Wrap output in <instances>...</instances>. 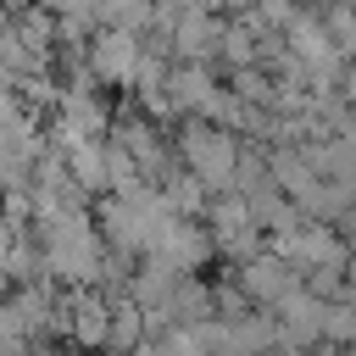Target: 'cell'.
<instances>
[{
    "label": "cell",
    "mask_w": 356,
    "mask_h": 356,
    "mask_svg": "<svg viewBox=\"0 0 356 356\" xmlns=\"http://www.w3.org/2000/svg\"><path fill=\"white\" fill-rule=\"evenodd\" d=\"M33 239H39V250H44V273H50L61 289L100 284V267H106V239H100V222L89 217V206H67V211L44 217Z\"/></svg>",
    "instance_id": "6da1fadb"
},
{
    "label": "cell",
    "mask_w": 356,
    "mask_h": 356,
    "mask_svg": "<svg viewBox=\"0 0 356 356\" xmlns=\"http://www.w3.org/2000/svg\"><path fill=\"white\" fill-rule=\"evenodd\" d=\"M167 217L172 211H167V200H161L156 184H139L134 195H100V206H95V222H100L106 250H117L128 261H139L156 245V234L167 228Z\"/></svg>",
    "instance_id": "7a4b0ae2"
},
{
    "label": "cell",
    "mask_w": 356,
    "mask_h": 356,
    "mask_svg": "<svg viewBox=\"0 0 356 356\" xmlns=\"http://www.w3.org/2000/svg\"><path fill=\"white\" fill-rule=\"evenodd\" d=\"M172 156L184 172H195L206 184V195H228L234 189V172H239V156H245V139L222 122H206V117H184L178 134H172Z\"/></svg>",
    "instance_id": "3957f363"
},
{
    "label": "cell",
    "mask_w": 356,
    "mask_h": 356,
    "mask_svg": "<svg viewBox=\"0 0 356 356\" xmlns=\"http://www.w3.org/2000/svg\"><path fill=\"white\" fill-rule=\"evenodd\" d=\"M111 100L100 95V83H95V72L83 67V61H72V72L61 78V95H56V106H50V145L56 150H67V145H78V139H106L111 134Z\"/></svg>",
    "instance_id": "277c9868"
},
{
    "label": "cell",
    "mask_w": 356,
    "mask_h": 356,
    "mask_svg": "<svg viewBox=\"0 0 356 356\" xmlns=\"http://www.w3.org/2000/svg\"><path fill=\"white\" fill-rule=\"evenodd\" d=\"M0 67L11 78L56 67V17L39 6H0Z\"/></svg>",
    "instance_id": "5b68a950"
},
{
    "label": "cell",
    "mask_w": 356,
    "mask_h": 356,
    "mask_svg": "<svg viewBox=\"0 0 356 356\" xmlns=\"http://www.w3.org/2000/svg\"><path fill=\"white\" fill-rule=\"evenodd\" d=\"M150 56V39L145 33H128V28H95V39L83 44V67L95 72L100 89H128L134 95V78Z\"/></svg>",
    "instance_id": "8992f818"
},
{
    "label": "cell",
    "mask_w": 356,
    "mask_h": 356,
    "mask_svg": "<svg viewBox=\"0 0 356 356\" xmlns=\"http://www.w3.org/2000/svg\"><path fill=\"white\" fill-rule=\"evenodd\" d=\"M117 150H128L134 156V167L145 172V184H156L178 156H172V134L156 122V117H145L139 106L134 111H122V117H111V134H106Z\"/></svg>",
    "instance_id": "52a82bcc"
},
{
    "label": "cell",
    "mask_w": 356,
    "mask_h": 356,
    "mask_svg": "<svg viewBox=\"0 0 356 356\" xmlns=\"http://www.w3.org/2000/svg\"><path fill=\"white\" fill-rule=\"evenodd\" d=\"M206 234H211V250L222 261H245L250 250H261V222L250 217V206L228 189V195H211L206 200Z\"/></svg>",
    "instance_id": "ba28073f"
},
{
    "label": "cell",
    "mask_w": 356,
    "mask_h": 356,
    "mask_svg": "<svg viewBox=\"0 0 356 356\" xmlns=\"http://www.w3.org/2000/svg\"><path fill=\"white\" fill-rule=\"evenodd\" d=\"M211 256H217V250H211L206 222H195V217H167V228L156 234V245H150L139 261H156V267H167V273H200Z\"/></svg>",
    "instance_id": "9c48e42d"
},
{
    "label": "cell",
    "mask_w": 356,
    "mask_h": 356,
    "mask_svg": "<svg viewBox=\"0 0 356 356\" xmlns=\"http://www.w3.org/2000/svg\"><path fill=\"white\" fill-rule=\"evenodd\" d=\"M295 273H306V267H339V261H350V245L339 239V228L334 222H300V228H289V234H273L267 239Z\"/></svg>",
    "instance_id": "30bf717a"
},
{
    "label": "cell",
    "mask_w": 356,
    "mask_h": 356,
    "mask_svg": "<svg viewBox=\"0 0 356 356\" xmlns=\"http://www.w3.org/2000/svg\"><path fill=\"white\" fill-rule=\"evenodd\" d=\"M234 284L245 289V300L250 306H261V312H273L295 284H300V273L273 250V245H261V250H250L245 261H234Z\"/></svg>",
    "instance_id": "8fae6325"
},
{
    "label": "cell",
    "mask_w": 356,
    "mask_h": 356,
    "mask_svg": "<svg viewBox=\"0 0 356 356\" xmlns=\"http://www.w3.org/2000/svg\"><path fill=\"white\" fill-rule=\"evenodd\" d=\"M67 339L89 356L106 350V339H111V295L106 289H95V284L67 289Z\"/></svg>",
    "instance_id": "7c38bea8"
},
{
    "label": "cell",
    "mask_w": 356,
    "mask_h": 356,
    "mask_svg": "<svg viewBox=\"0 0 356 356\" xmlns=\"http://www.w3.org/2000/svg\"><path fill=\"white\" fill-rule=\"evenodd\" d=\"M217 89H222V78H217L211 61H172V67H167V100H172L178 122H184V117H200Z\"/></svg>",
    "instance_id": "4fadbf2b"
},
{
    "label": "cell",
    "mask_w": 356,
    "mask_h": 356,
    "mask_svg": "<svg viewBox=\"0 0 356 356\" xmlns=\"http://www.w3.org/2000/svg\"><path fill=\"white\" fill-rule=\"evenodd\" d=\"M61 161H67V178L78 184L83 200L106 195V139H78V145L61 150Z\"/></svg>",
    "instance_id": "5bb4252c"
},
{
    "label": "cell",
    "mask_w": 356,
    "mask_h": 356,
    "mask_svg": "<svg viewBox=\"0 0 356 356\" xmlns=\"http://www.w3.org/2000/svg\"><path fill=\"white\" fill-rule=\"evenodd\" d=\"M156 189H161V200H167V211H172V217H200V211H206V200H211V195H206V184H200L195 172H184L178 161L156 178Z\"/></svg>",
    "instance_id": "9a60e30c"
},
{
    "label": "cell",
    "mask_w": 356,
    "mask_h": 356,
    "mask_svg": "<svg viewBox=\"0 0 356 356\" xmlns=\"http://www.w3.org/2000/svg\"><path fill=\"white\" fill-rule=\"evenodd\" d=\"M145 339V306L134 300V295H111V339H106V350H134Z\"/></svg>",
    "instance_id": "2e32d148"
},
{
    "label": "cell",
    "mask_w": 356,
    "mask_h": 356,
    "mask_svg": "<svg viewBox=\"0 0 356 356\" xmlns=\"http://www.w3.org/2000/svg\"><path fill=\"white\" fill-rule=\"evenodd\" d=\"M317 22H323L328 39L339 44V56L356 61V0H323V6H317Z\"/></svg>",
    "instance_id": "e0dca14e"
},
{
    "label": "cell",
    "mask_w": 356,
    "mask_h": 356,
    "mask_svg": "<svg viewBox=\"0 0 356 356\" xmlns=\"http://www.w3.org/2000/svg\"><path fill=\"white\" fill-rule=\"evenodd\" d=\"M323 345H334V350H350L356 345V306L339 295V300H328V317H323Z\"/></svg>",
    "instance_id": "ac0fdd59"
},
{
    "label": "cell",
    "mask_w": 356,
    "mask_h": 356,
    "mask_svg": "<svg viewBox=\"0 0 356 356\" xmlns=\"http://www.w3.org/2000/svg\"><path fill=\"white\" fill-rule=\"evenodd\" d=\"M156 350H161V356H206L195 323H172V328H161V334H156Z\"/></svg>",
    "instance_id": "d6986e66"
},
{
    "label": "cell",
    "mask_w": 356,
    "mask_h": 356,
    "mask_svg": "<svg viewBox=\"0 0 356 356\" xmlns=\"http://www.w3.org/2000/svg\"><path fill=\"white\" fill-rule=\"evenodd\" d=\"M184 6H200V11H211V17H239L250 0H184Z\"/></svg>",
    "instance_id": "ffe728a7"
},
{
    "label": "cell",
    "mask_w": 356,
    "mask_h": 356,
    "mask_svg": "<svg viewBox=\"0 0 356 356\" xmlns=\"http://www.w3.org/2000/svg\"><path fill=\"white\" fill-rule=\"evenodd\" d=\"M122 356H161V350H156V339H139V345H134V350H122Z\"/></svg>",
    "instance_id": "44dd1931"
},
{
    "label": "cell",
    "mask_w": 356,
    "mask_h": 356,
    "mask_svg": "<svg viewBox=\"0 0 356 356\" xmlns=\"http://www.w3.org/2000/svg\"><path fill=\"white\" fill-rule=\"evenodd\" d=\"M6 295H11V273L0 267V300H6Z\"/></svg>",
    "instance_id": "7402d4cb"
}]
</instances>
